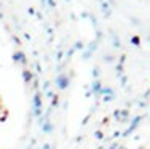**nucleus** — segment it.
Segmentation results:
<instances>
[{"mask_svg": "<svg viewBox=\"0 0 150 149\" xmlns=\"http://www.w3.org/2000/svg\"><path fill=\"white\" fill-rule=\"evenodd\" d=\"M23 79H24V82L26 83H29V82H32V74H30V71H23Z\"/></svg>", "mask_w": 150, "mask_h": 149, "instance_id": "nucleus-4", "label": "nucleus"}, {"mask_svg": "<svg viewBox=\"0 0 150 149\" xmlns=\"http://www.w3.org/2000/svg\"><path fill=\"white\" fill-rule=\"evenodd\" d=\"M34 108H35V115H40V108H42L40 93H35V96H34Z\"/></svg>", "mask_w": 150, "mask_h": 149, "instance_id": "nucleus-1", "label": "nucleus"}, {"mask_svg": "<svg viewBox=\"0 0 150 149\" xmlns=\"http://www.w3.org/2000/svg\"><path fill=\"white\" fill-rule=\"evenodd\" d=\"M96 138H99V140H101V138H102V133H101V132H96Z\"/></svg>", "mask_w": 150, "mask_h": 149, "instance_id": "nucleus-8", "label": "nucleus"}, {"mask_svg": "<svg viewBox=\"0 0 150 149\" xmlns=\"http://www.w3.org/2000/svg\"><path fill=\"white\" fill-rule=\"evenodd\" d=\"M13 59L18 63H21V64H26V55H24L23 51H16L15 55H13Z\"/></svg>", "mask_w": 150, "mask_h": 149, "instance_id": "nucleus-3", "label": "nucleus"}, {"mask_svg": "<svg viewBox=\"0 0 150 149\" xmlns=\"http://www.w3.org/2000/svg\"><path fill=\"white\" fill-rule=\"evenodd\" d=\"M110 149H117V148H115V146H112V148H110Z\"/></svg>", "mask_w": 150, "mask_h": 149, "instance_id": "nucleus-11", "label": "nucleus"}, {"mask_svg": "<svg viewBox=\"0 0 150 149\" xmlns=\"http://www.w3.org/2000/svg\"><path fill=\"white\" fill-rule=\"evenodd\" d=\"M43 149H51V146H50V144H45V146H43Z\"/></svg>", "mask_w": 150, "mask_h": 149, "instance_id": "nucleus-10", "label": "nucleus"}, {"mask_svg": "<svg viewBox=\"0 0 150 149\" xmlns=\"http://www.w3.org/2000/svg\"><path fill=\"white\" fill-rule=\"evenodd\" d=\"M93 90H94L96 93H99V91H101V83H99V82H94V83H93Z\"/></svg>", "mask_w": 150, "mask_h": 149, "instance_id": "nucleus-5", "label": "nucleus"}, {"mask_svg": "<svg viewBox=\"0 0 150 149\" xmlns=\"http://www.w3.org/2000/svg\"><path fill=\"white\" fill-rule=\"evenodd\" d=\"M48 3H50V6H54V2H53V0H48Z\"/></svg>", "mask_w": 150, "mask_h": 149, "instance_id": "nucleus-9", "label": "nucleus"}, {"mask_svg": "<svg viewBox=\"0 0 150 149\" xmlns=\"http://www.w3.org/2000/svg\"><path fill=\"white\" fill-rule=\"evenodd\" d=\"M56 83H58V87L61 88V90H64V88L67 87V85H69V79H67V76H59L58 79H56Z\"/></svg>", "mask_w": 150, "mask_h": 149, "instance_id": "nucleus-2", "label": "nucleus"}, {"mask_svg": "<svg viewBox=\"0 0 150 149\" xmlns=\"http://www.w3.org/2000/svg\"><path fill=\"white\" fill-rule=\"evenodd\" d=\"M51 104H53V106H56V104H58V96H54V98H53Z\"/></svg>", "mask_w": 150, "mask_h": 149, "instance_id": "nucleus-7", "label": "nucleus"}, {"mask_svg": "<svg viewBox=\"0 0 150 149\" xmlns=\"http://www.w3.org/2000/svg\"><path fill=\"white\" fill-rule=\"evenodd\" d=\"M51 130H53L51 123H50V122H46L45 125H43V132H46V133H48V132H51Z\"/></svg>", "mask_w": 150, "mask_h": 149, "instance_id": "nucleus-6", "label": "nucleus"}, {"mask_svg": "<svg viewBox=\"0 0 150 149\" xmlns=\"http://www.w3.org/2000/svg\"><path fill=\"white\" fill-rule=\"evenodd\" d=\"M0 18H2V15H0Z\"/></svg>", "mask_w": 150, "mask_h": 149, "instance_id": "nucleus-12", "label": "nucleus"}]
</instances>
